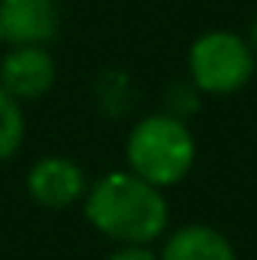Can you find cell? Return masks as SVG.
Here are the masks:
<instances>
[{
    "instance_id": "obj_1",
    "label": "cell",
    "mask_w": 257,
    "mask_h": 260,
    "mask_svg": "<svg viewBox=\"0 0 257 260\" xmlns=\"http://www.w3.org/2000/svg\"><path fill=\"white\" fill-rule=\"evenodd\" d=\"M88 221L109 239L124 245H148L167 230L170 209L160 188L133 173L103 176L85 200Z\"/></svg>"
},
{
    "instance_id": "obj_2",
    "label": "cell",
    "mask_w": 257,
    "mask_h": 260,
    "mask_svg": "<svg viewBox=\"0 0 257 260\" xmlns=\"http://www.w3.org/2000/svg\"><path fill=\"white\" fill-rule=\"evenodd\" d=\"M194 154H197V145H194L191 130L173 112L142 118L127 136L130 173L145 179L154 188L182 182L194 167Z\"/></svg>"
},
{
    "instance_id": "obj_3",
    "label": "cell",
    "mask_w": 257,
    "mask_h": 260,
    "mask_svg": "<svg viewBox=\"0 0 257 260\" xmlns=\"http://www.w3.org/2000/svg\"><path fill=\"white\" fill-rule=\"evenodd\" d=\"M188 67L200 91L233 94L254 76V52L242 37L230 30H212L191 46Z\"/></svg>"
},
{
    "instance_id": "obj_4",
    "label": "cell",
    "mask_w": 257,
    "mask_h": 260,
    "mask_svg": "<svg viewBox=\"0 0 257 260\" xmlns=\"http://www.w3.org/2000/svg\"><path fill=\"white\" fill-rule=\"evenodd\" d=\"M55 82V61L43 46H15L0 61V88L15 100H37Z\"/></svg>"
},
{
    "instance_id": "obj_5",
    "label": "cell",
    "mask_w": 257,
    "mask_h": 260,
    "mask_svg": "<svg viewBox=\"0 0 257 260\" xmlns=\"http://www.w3.org/2000/svg\"><path fill=\"white\" fill-rule=\"evenodd\" d=\"M3 40L12 46H40L58 34L55 0H0Z\"/></svg>"
},
{
    "instance_id": "obj_6",
    "label": "cell",
    "mask_w": 257,
    "mask_h": 260,
    "mask_svg": "<svg viewBox=\"0 0 257 260\" xmlns=\"http://www.w3.org/2000/svg\"><path fill=\"white\" fill-rule=\"evenodd\" d=\"M27 191L40 206L64 209L85 191V176L70 157H43L27 173Z\"/></svg>"
},
{
    "instance_id": "obj_7",
    "label": "cell",
    "mask_w": 257,
    "mask_h": 260,
    "mask_svg": "<svg viewBox=\"0 0 257 260\" xmlns=\"http://www.w3.org/2000/svg\"><path fill=\"white\" fill-rule=\"evenodd\" d=\"M160 260H236L233 245L206 224H188L170 236Z\"/></svg>"
},
{
    "instance_id": "obj_8",
    "label": "cell",
    "mask_w": 257,
    "mask_h": 260,
    "mask_svg": "<svg viewBox=\"0 0 257 260\" xmlns=\"http://www.w3.org/2000/svg\"><path fill=\"white\" fill-rule=\"evenodd\" d=\"M24 139V115L12 94L0 88V160L12 157Z\"/></svg>"
},
{
    "instance_id": "obj_9",
    "label": "cell",
    "mask_w": 257,
    "mask_h": 260,
    "mask_svg": "<svg viewBox=\"0 0 257 260\" xmlns=\"http://www.w3.org/2000/svg\"><path fill=\"white\" fill-rule=\"evenodd\" d=\"M109 260H160V257H154L145 245H124L121 251H115Z\"/></svg>"
},
{
    "instance_id": "obj_10",
    "label": "cell",
    "mask_w": 257,
    "mask_h": 260,
    "mask_svg": "<svg viewBox=\"0 0 257 260\" xmlns=\"http://www.w3.org/2000/svg\"><path fill=\"white\" fill-rule=\"evenodd\" d=\"M251 46H254V52H257V21H254V27H251Z\"/></svg>"
},
{
    "instance_id": "obj_11",
    "label": "cell",
    "mask_w": 257,
    "mask_h": 260,
    "mask_svg": "<svg viewBox=\"0 0 257 260\" xmlns=\"http://www.w3.org/2000/svg\"><path fill=\"white\" fill-rule=\"evenodd\" d=\"M0 40H3V24H0Z\"/></svg>"
}]
</instances>
